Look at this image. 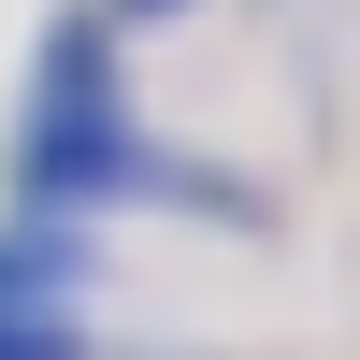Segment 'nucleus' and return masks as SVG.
<instances>
[{"label":"nucleus","instance_id":"obj_1","mask_svg":"<svg viewBox=\"0 0 360 360\" xmlns=\"http://www.w3.org/2000/svg\"><path fill=\"white\" fill-rule=\"evenodd\" d=\"M0 360H58V332H29V317H0Z\"/></svg>","mask_w":360,"mask_h":360}]
</instances>
